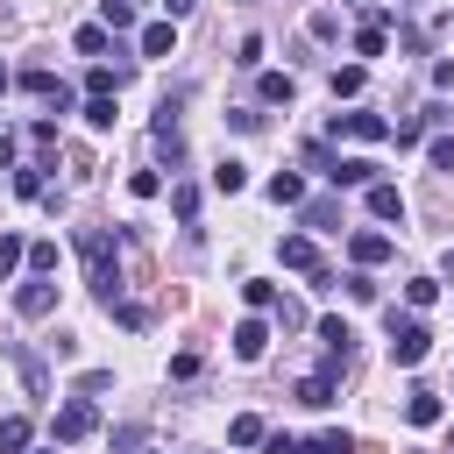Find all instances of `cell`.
<instances>
[{
    "label": "cell",
    "instance_id": "6da1fadb",
    "mask_svg": "<svg viewBox=\"0 0 454 454\" xmlns=\"http://www.w3.org/2000/svg\"><path fill=\"white\" fill-rule=\"evenodd\" d=\"M78 262H85V284L99 305H121V255H114V234L106 227H78Z\"/></svg>",
    "mask_w": 454,
    "mask_h": 454
},
{
    "label": "cell",
    "instance_id": "7a4b0ae2",
    "mask_svg": "<svg viewBox=\"0 0 454 454\" xmlns=\"http://www.w3.org/2000/svg\"><path fill=\"white\" fill-rule=\"evenodd\" d=\"M277 262H284V270H298V277H312V291H333V270L319 262L312 234H284V241H277Z\"/></svg>",
    "mask_w": 454,
    "mask_h": 454
},
{
    "label": "cell",
    "instance_id": "3957f363",
    "mask_svg": "<svg viewBox=\"0 0 454 454\" xmlns=\"http://www.w3.org/2000/svg\"><path fill=\"white\" fill-rule=\"evenodd\" d=\"M383 326H390V355H397V369H419L426 348H433V333H426L419 319H397V312H383Z\"/></svg>",
    "mask_w": 454,
    "mask_h": 454
},
{
    "label": "cell",
    "instance_id": "277c9868",
    "mask_svg": "<svg viewBox=\"0 0 454 454\" xmlns=\"http://www.w3.org/2000/svg\"><path fill=\"white\" fill-rule=\"evenodd\" d=\"M92 426H99L92 397H64V404H57V419H50V440H57V447H71V440H85Z\"/></svg>",
    "mask_w": 454,
    "mask_h": 454
},
{
    "label": "cell",
    "instance_id": "5b68a950",
    "mask_svg": "<svg viewBox=\"0 0 454 454\" xmlns=\"http://www.w3.org/2000/svg\"><path fill=\"white\" fill-rule=\"evenodd\" d=\"M14 312H21V319H50V312H57V284L28 270V284L14 291Z\"/></svg>",
    "mask_w": 454,
    "mask_h": 454
},
{
    "label": "cell",
    "instance_id": "8992f818",
    "mask_svg": "<svg viewBox=\"0 0 454 454\" xmlns=\"http://www.w3.org/2000/svg\"><path fill=\"white\" fill-rule=\"evenodd\" d=\"M390 142V121L383 114H333V142Z\"/></svg>",
    "mask_w": 454,
    "mask_h": 454
},
{
    "label": "cell",
    "instance_id": "52a82bcc",
    "mask_svg": "<svg viewBox=\"0 0 454 454\" xmlns=\"http://www.w3.org/2000/svg\"><path fill=\"white\" fill-rule=\"evenodd\" d=\"M262 348H270V326H262V312H255V319L234 326V355H241V362H262Z\"/></svg>",
    "mask_w": 454,
    "mask_h": 454
},
{
    "label": "cell",
    "instance_id": "ba28073f",
    "mask_svg": "<svg viewBox=\"0 0 454 454\" xmlns=\"http://www.w3.org/2000/svg\"><path fill=\"white\" fill-rule=\"evenodd\" d=\"M135 50H142V57H170V50H177V21H149V28L135 35Z\"/></svg>",
    "mask_w": 454,
    "mask_h": 454
},
{
    "label": "cell",
    "instance_id": "9c48e42d",
    "mask_svg": "<svg viewBox=\"0 0 454 454\" xmlns=\"http://www.w3.org/2000/svg\"><path fill=\"white\" fill-rule=\"evenodd\" d=\"M14 85H21L28 99H57V106H64V85H57V71H50V64H35V71H21Z\"/></svg>",
    "mask_w": 454,
    "mask_h": 454
},
{
    "label": "cell",
    "instance_id": "30bf717a",
    "mask_svg": "<svg viewBox=\"0 0 454 454\" xmlns=\"http://www.w3.org/2000/svg\"><path fill=\"white\" fill-rule=\"evenodd\" d=\"M369 213H376V220H397V227H404V192L376 177V184H369Z\"/></svg>",
    "mask_w": 454,
    "mask_h": 454
},
{
    "label": "cell",
    "instance_id": "8fae6325",
    "mask_svg": "<svg viewBox=\"0 0 454 454\" xmlns=\"http://www.w3.org/2000/svg\"><path fill=\"white\" fill-rule=\"evenodd\" d=\"M348 255H355V270H376V262H390V234H355Z\"/></svg>",
    "mask_w": 454,
    "mask_h": 454
},
{
    "label": "cell",
    "instance_id": "7c38bea8",
    "mask_svg": "<svg viewBox=\"0 0 454 454\" xmlns=\"http://www.w3.org/2000/svg\"><path fill=\"white\" fill-rule=\"evenodd\" d=\"M440 411H447L440 390H411V397H404V419H411V426H440Z\"/></svg>",
    "mask_w": 454,
    "mask_h": 454
},
{
    "label": "cell",
    "instance_id": "4fadbf2b",
    "mask_svg": "<svg viewBox=\"0 0 454 454\" xmlns=\"http://www.w3.org/2000/svg\"><path fill=\"white\" fill-rule=\"evenodd\" d=\"M71 43H78V57H106V50H114V28H106V21H85Z\"/></svg>",
    "mask_w": 454,
    "mask_h": 454
},
{
    "label": "cell",
    "instance_id": "5bb4252c",
    "mask_svg": "<svg viewBox=\"0 0 454 454\" xmlns=\"http://www.w3.org/2000/svg\"><path fill=\"white\" fill-rule=\"evenodd\" d=\"M333 184H362V192H369V184H376V163H369V156H340V163H333Z\"/></svg>",
    "mask_w": 454,
    "mask_h": 454
},
{
    "label": "cell",
    "instance_id": "9a60e30c",
    "mask_svg": "<svg viewBox=\"0 0 454 454\" xmlns=\"http://www.w3.org/2000/svg\"><path fill=\"white\" fill-rule=\"evenodd\" d=\"M28 440H35V426H28L21 411H7V419H0V454H21Z\"/></svg>",
    "mask_w": 454,
    "mask_h": 454
},
{
    "label": "cell",
    "instance_id": "2e32d148",
    "mask_svg": "<svg viewBox=\"0 0 454 454\" xmlns=\"http://www.w3.org/2000/svg\"><path fill=\"white\" fill-rule=\"evenodd\" d=\"M114 114H121V106H114V92H85V128H99V135H106V128H114Z\"/></svg>",
    "mask_w": 454,
    "mask_h": 454
},
{
    "label": "cell",
    "instance_id": "e0dca14e",
    "mask_svg": "<svg viewBox=\"0 0 454 454\" xmlns=\"http://www.w3.org/2000/svg\"><path fill=\"white\" fill-rule=\"evenodd\" d=\"M262 192H270L277 206H305V184H298V170H277V177H270Z\"/></svg>",
    "mask_w": 454,
    "mask_h": 454
},
{
    "label": "cell",
    "instance_id": "ac0fdd59",
    "mask_svg": "<svg viewBox=\"0 0 454 454\" xmlns=\"http://www.w3.org/2000/svg\"><path fill=\"white\" fill-rule=\"evenodd\" d=\"M241 184H248V163L220 156V163H213V192H241Z\"/></svg>",
    "mask_w": 454,
    "mask_h": 454
},
{
    "label": "cell",
    "instance_id": "d6986e66",
    "mask_svg": "<svg viewBox=\"0 0 454 454\" xmlns=\"http://www.w3.org/2000/svg\"><path fill=\"white\" fill-rule=\"evenodd\" d=\"M227 440H234V447H262L270 433H262V419H255V411H241V419L227 426Z\"/></svg>",
    "mask_w": 454,
    "mask_h": 454
},
{
    "label": "cell",
    "instance_id": "ffe728a7",
    "mask_svg": "<svg viewBox=\"0 0 454 454\" xmlns=\"http://www.w3.org/2000/svg\"><path fill=\"white\" fill-rule=\"evenodd\" d=\"M305 454H355V440H348L340 426H326V433H312V440H305Z\"/></svg>",
    "mask_w": 454,
    "mask_h": 454
},
{
    "label": "cell",
    "instance_id": "44dd1931",
    "mask_svg": "<svg viewBox=\"0 0 454 454\" xmlns=\"http://www.w3.org/2000/svg\"><path fill=\"white\" fill-rule=\"evenodd\" d=\"M99 21H106L114 35H128V28H135V7H128V0H99Z\"/></svg>",
    "mask_w": 454,
    "mask_h": 454
},
{
    "label": "cell",
    "instance_id": "7402d4cb",
    "mask_svg": "<svg viewBox=\"0 0 454 454\" xmlns=\"http://www.w3.org/2000/svg\"><path fill=\"white\" fill-rule=\"evenodd\" d=\"M121 78H128L121 64H92V71H85V92H121Z\"/></svg>",
    "mask_w": 454,
    "mask_h": 454
},
{
    "label": "cell",
    "instance_id": "603a6c76",
    "mask_svg": "<svg viewBox=\"0 0 454 454\" xmlns=\"http://www.w3.org/2000/svg\"><path fill=\"white\" fill-rule=\"evenodd\" d=\"M291 92H298L291 71H262V99H270V106H291Z\"/></svg>",
    "mask_w": 454,
    "mask_h": 454
},
{
    "label": "cell",
    "instance_id": "cb8c5ba5",
    "mask_svg": "<svg viewBox=\"0 0 454 454\" xmlns=\"http://www.w3.org/2000/svg\"><path fill=\"white\" fill-rule=\"evenodd\" d=\"M43 170H50V163H28V170H14V192H21V199H43V192H50V177H43Z\"/></svg>",
    "mask_w": 454,
    "mask_h": 454
},
{
    "label": "cell",
    "instance_id": "d4e9b609",
    "mask_svg": "<svg viewBox=\"0 0 454 454\" xmlns=\"http://www.w3.org/2000/svg\"><path fill=\"white\" fill-rule=\"evenodd\" d=\"M241 298H248V312H277V284H262V277H248Z\"/></svg>",
    "mask_w": 454,
    "mask_h": 454
},
{
    "label": "cell",
    "instance_id": "484cf974",
    "mask_svg": "<svg viewBox=\"0 0 454 454\" xmlns=\"http://www.w3.org/2000/svg\"><path fill=\"white\" fill-rule=\"evenodd\" d=\"M21 262H28V241L21 234H0V277H14Z\"/></svg>",
    "mask_w": 454,
    "mask_h": 454
},
{
    "label": "cell",
    "instance_id": "4316f807",
    "mask_svg": "<svg viewBox=\"0 0 454 454\" xmlns=\"http://www.w3.org/2000/svg\"><path fill=\"white\" fill-rule=\"evenodd\" d=\"M170 213L192 227V220H199V184H177V192H170Z\"/></svg>",
    "mask_w": 454,
    "mask_h": 454
},
{
    "label": "cell",
    "instance_id": "83f0119b",
    "mask_svg": "<svg viewBox=\"0 0 454 454\" xmlns=\"http://www.w3.org/2000/svg\"><path fill=\"white\" fill-rule=\"evenodd\" d=\"M298 213H305V227H333V220H340V206H333V199H305Z\"/></svg>",
    "mask_w": 454,
    "mask_h": 454
},
{
    "label": "cell",
    "instance_id": "f1b7e54d",
    "mask_svg": "<svg viewBox=\"0 0 454 454\" xmlns=\"http://www.w3.org/2000/svg\"><path fill=\"white\" fill-rule=\"evenodd\" d=\"M319 340H326V355H348L355 333H348V319H319Z\"/></svg>",
    "mask_w": 454,
    "mask_h": 454
},
{
    "label": "cell",
    "instance_id": "f546056e",
    "mask_svg": "<svg viewBox=\"0 0 454 454\" xmlns=\"http://www.w3.org/2000/svg\"><path fill=\"white\" fill-rule=\"evenodd\" d=\"M355 92H362V64H340L333 71V99H355Z\"/></svg>",
    "mask_w": 454,
    "mask_h": 454
},
{
    "label": "cell",
    "instance_id": "4dcf8cb0",
    "mask_svg": "<svg viewBox=\"0 0 454 454\" xmlns=\"http://www.w3.org/2000/svg\"><path fill=\"white\" fill-rule=\"evenodd\" d=\"M28 270L50 277V270H57V241H28Z\"/></svg>",
    "mask_w": 454,
    "mask_h": 454
},
{
    "label": "cell",
    "instance_id": "1f68e13d",
    "mask_svg": "<svg viewBox=\"0 0 454 454\" xmlns=\"http://www.w3.org/2000/svg\"><path fill=\"white\" fill-rule=\"evenodd\" d=\"M340 284H348L355 305H376V277H369V270H355V277H340Z\"/></svg>",
    "mask_w": 454,
    "mask_h": 454
},
{
    "label": "cell",
    "instance_id": "d6a6232c",
    "mask_svg": "<svg viewBox=\"0 0 454 454\" xmlns=\"http://www.w3.org/2000/svg\"><path fill=\"white\" fill-rule=\"evenodd\" d=\"M404 298H411V305H419V312H426V305H433V298H440V277H411V284H404Z\"/></svg>",
    "mask_w": 454,
    "mask_h": 454
},
{
    "label": "cell",
    "instance_id": "836d02e7",
    "mask_svg": "<svg viewBox=\"0 0 454 454\" xmlns=\"http://www.w3.org/2000/svg\"><path fill=\"white\" fill-rule=\"evenodd\" d=\"M355 57H383V21H369V28L355 35Z\"/></svg>",
    "mask_w": 454,
    "mask_h": 454
},
{
    "label": "cell",
    "instance_id": "e575fe53",
    "mask_svg": "<svg viewBox=\"0 0 454 454\" xmlns=\"http://www.w3.org/2000/svg\"><path fill=\"white\" fill-rule=\"evenodd\" d=\"M128 192H135V199H156V192H163V170H135Z\"/></svg>",
    "mask_w": 454,
    "mask_h": 454
},
{
    "label": "cell",
    "instance_id": "d590c367",
    "mask_svg": "<svg viewBox=\"0 0 454 454\" xmlns=\"http://www.w3.org/2000/svg\"><path fill=\"white\" fill-rule=\"evenodd\" d=\"M234 64H241V71H255V64H262V35H241V50H234Z\"/></svg>",
    "mask_w": 454,
    "mask_h": 454
},
{
    "label": "cell",
    "instance_id": "8d00e7d4",
    "mask_svg": "<svg viewBox=\"0 0 454 454\" xmlns=\"http://www.w3.org/2000/svg\"><path fill=\"white\" fill-rule=\"evenodd\" d=\"M305 163H312V170H319V177H333V163H340V156H333V149H326V142H312V149H305Z\"/></svg>",
    "mask_w": 454,
    "mask_h": 454
},
{
    "label": "cell",
    "instance_id": "74e56055",
    "mask_svg": "<svg viewBox=\"0 0 454 454\" xmlns=\"http://www.w3.org/2000/svg\"><path fill=\"white\" fill-rule=\"evenodd\" d=\"M106 383H114V369H85V376H78V397H99Z\"/></svg>",
    "mask_w": 454,
    "mask_h": 454
},
{
    "label": "cell",
    "instance_id": "f35d334b",
    "mask_svg": "<svg viewBox=\"0 0 454 454\" xmlns=\"http://www.w3.org/2000/svg\"><path fill=\"white\" fill-rule=\"evenodd\" d=\"M262 454H305V440H291V433H270V440H262Z\"/></svg>",
    "mask_w": 454,
    "mask_h": 454
},
{
    "label": "cell",
    "instance_id": "ab89813d",
    "mask_svg": "<svg viewBox=\"0 0 454 454\" xmlns=\"http://www.w3.org/2000/svg\"><path fill=\"white\" fill-rule=\"evenodd\" d=\"M433 170H454V135H440V142H433Z\"/></svg>",
    "mask_w": 454,
    "mask_h": 454
},
{
    "label": "cell",
    "instance_id": "60d3db41",
    "mask_svg": "<svg viewBox=\"0 0 454 454\" xmlns=\"http://www.w3.org/2000/svg\"><path fill=\"white\" fill-rule=\"evenodd\" d=\"M192 7H199V0H163V14H170V21H184Z\"/></svg>",
    "mask_w": 454,
    "mask_h": 454
},
{
    "label": "cell",
    "instance_id": "b9f144b4",
    "mask_svg": "<svg viewBox=\"0 0 454 454\" xmlns=\"http://www.w3.org/2000/svg\"><path fill=\"white\" fill-rule=\"evenodd\" d=\"M0 170H14V135H0Z\"/></svg>",
    "mask_w": 454,
    "mask_h": 454
},
{
    "label": "cell",
    "instance_id": "7bdbcfd3",
    "mask_svg": "<svg viewBox=\"0 0 454 454\" xmlns=\"http://www.w3.org/2000/svg\"><path fill=\"white\" fill-rule=\"evenodd\" d=\"M7 85H14V71H7V64H0V92H7Z\"/></svg>",
    "mask_w": 454,
    "mask_h": 454
},
{
    "label": "cell",
    "instance_id": "ee69618b",
    "mask_svg": "<svg viewBox=\"0 0 454 454\" xmlns=\"http://www.w3.org/2000/svg\"><path fill=\"white\" fill-rule=\"evenodd\" d=\"M440 270H447V277H454V248H447V262H440Z\"/></svg>",
    "mask_w": 454,
    "mask_h": 454
},
{
    "label": "cell",
    "instance_id": "f6af8a7d",
    "mask_svg": "<svg viewBox=\"0 0 454 454\" xmlns=\"http://www.w3.org/2000/svg\"><path fill=\"white\" fill-rule=\"evenodd\" d=\"M447 454H454V440H447Z\"/></svg>",
    "mask_w": 454,
    "mask_h": 454
}]
</instances>
